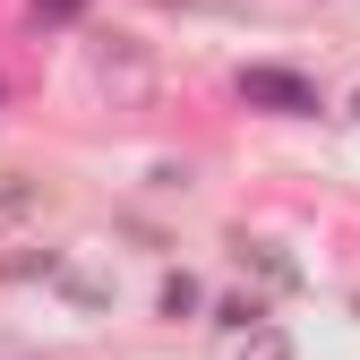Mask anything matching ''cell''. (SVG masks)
Segmentation results:
<instances>
[{"label":"cell","mask_w":360,"mask_h":360,"mask_svg":"<svg viewBox=\"0 0 360 360\" xmlns=\"http://www.w3.org/2000/svg\"><path fill=\"white\" fill-rule=\"evenodd\" d=\"M86 77H95V95L120 103V112H146L155 103V52L138 34H95V43H86Z\"/></svg>","instance_id":"6da1fadb"},{"label":"cell","mask_w":360,"mask_h":360,"mask_svg":"<svg viewBox=\"0 0 360 360\" xmlns=\"http://www.w3.org/2000/svg\"><path fill=\"white\" fill-rule=\"evenodd\" d=\"M240 86H249V95H266V103H292V112L309 103V86H300V77H275V69H249Z\"/></svg>","instance_id":"7a4b0ae2"},{"label":"cell","mask_w":360,"mask_h":360,"mask_svg":"<svg viewBox=\"0 0 360 360\" xmlns=\"http://www.w3.org/2000/svg\"><path fill=\"white\" fill-rule=\"evenodd\" d=\"M240 360H300V352H292L283 326H249V335H240Z\"/></svg>","instance_id":"3957f363"},{"label":"cell","mask_w":360,"mask_h":360,"mask_svg":"<svg viewBox=\"0 0 360 360\" xmlns=\"http://www.w3.org/2000/svg\"><path fill=\"white\" fill-rule=\"evenodd\" d=\"M198 300H206V292H198V275H163V292H155V309H163V318H189Z\"/></svg>","instance_id":"277c9868"},{"label":"cell","mask_w":360,"mask_h":360,"mask_svg":"<svg viewBox=\"0 0 360 360\" xmlns=\"http://www.w3.org/2000/svg\"><path fill=\"white\" fill-rule=\"evenodd\" d=\"M26 214H34V180H0V232L26 223Z\"/></svg>","instance_id":"5b68a950"},{"label":"cell","mask_w":360,"mask_h":360,"mask_svg":"<svg viewBox=\"0 0 360 360\" xmlns=\"http://www.w3.org/2000/svg\"><path fill=\"white\" fill-rule=\"evenodd\" d=\"M214 326H223V335H249V326H266V309H257V300H223Z\"/></svg>","instance_id":"8992f818"},{"label":"cell","mask_w":360,"mask_h":360,"mask_svg":"<svg viewBox=\"0 0 360 360\" xmlns=\"http://www.w3.org/2000/svg\"><path fill=\"white\" fill-rule=\"evenodd\" d=\"M180 9H206V18H249L257 0H180Z\"/></svg>","instance_id":"52a82bcc"},{"label":"cell","mask_w":360,"mask_h":360,"mask_svg":"<svg viewBox=\"0 0 360 360\" xmlns=\"http://www.w3.org/2000/svg\"><path fill=\"white\" fill-rule=\"evenodd\" d=\"M352 112H360V95H352Z\"/></svg>","instance_id":"ba28073f"}]
</instances>
